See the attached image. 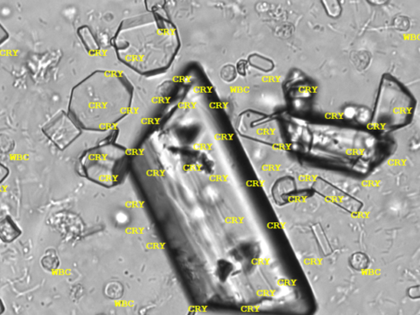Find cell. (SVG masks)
<instances>
[{"label":"cell","instance_id":"cell-6","mask_svg":"<svg viewBox=\"0 0 420 315\" xmlns=\"http://www.w3.org/2000/svg\"><path fill=\"white\" fill-rule=\"evenodd\" d=\"M5 312V305L3 300L0 299V315L4 314Z\"/></svg>","mask_w":420,"mask_h":315},{"label":"cell","instance_id":"cell-4","mask_svg":"<svg viewBox=\"0 0 420 315\" xmlns=\"http://www.w3.org/2000/svg\"><path fill=\"white\" fill-rule=\"evenodd\" d=\"M10 174V170L5 164L0 163V185L6 181Z\"/></svg>","mask_w":420,"mask_h":315},{"label":"cell","instance_id":"cell-5","mask_svg":"<svg viewBox=\"0 0 420 315\" xmlns=\"http://www.w3.org/2000/svg\"><path fill=\"white\" fill-rule=\"evenodd\" d=\"M9 39V33L0 22V47L4 45Z\"/></svg>","mask_w":420,"mask_h":315},{"label":"cell","instance_id":"cell-1","mask_svg":"<svg viewBox=\"0 0 420 315\" xmlns=\"http://www.w3.org/2000/svg\"><path fill=\"white\" fill-rule=\"evenodd\" d=\"M45 137L60 150L67 149L80 135V130L72 118L64 111L58 112L42 127Z\"/></svg>","mask_w":420,"mask_h":315},{"label":"cell","instance_id":"cell-3","mask_svg":"<svg viewBox=\"0 0 420 315\" xmlns=\"http://www.w3.org/2000/svg\"><path fill=\"white\" fill-rule=\"evenodd\" d=\"M42 268L48 272L55 271L60 265L59 256L55 249H48L40 259Z\"/></svg>","mask_w":420,"mask_h":315},{"label":"cell","instance_id":"cell-2","mask_svg":"<svg viewBox=\"0 0 420 315\" xmlns=\"http://www.w3.org/2000/svg\"><path fill=\"white\" fill-rule=\"evenodd\" d=\"M22 233V229L11 216L7 215L0 219V241L2 242L10 244L19 238Z\"/></svg>","mask_w":420,"mask_h":315}]
</instances>
